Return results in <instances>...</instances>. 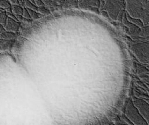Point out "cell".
Instances as JSON below:
<instances>
[{"label":"cell","mask_w":149,"mask_h":125,"mask_svg":"<svg viewBox=\"0 0 149 125\" xmlns=\"http://www.w3.org/2000/svg\"><path fill=\"white\" fill-rule=\"evenodd\" d=\"M7 18V12L4 10L0 9V24L4 26L6 24Z\"/></svg>","instance_id":"9c48e42d"},{"label":"cell","mask_w":149,"mask_h":125,"mask_svg":"<svg viewBox=\"0 0 149 125\" xmlns=\"http://www.w3.org/2000/svg\"><path fill=\"white\" fill-rule=\"evenodd\" d=\"M24 4H25V7L27 9L35 11L37 12L38 8L35 5H34L31 1H24Z\"/></svg>","instance_id":"4fadbf2b"},{"label":"cell","mask_w":149,"mask_h":125,"mask_svg":"<svg viewBox=\"0 0 149 125\" xmlns=\"http://www.w3.org/2000/svg\"><path fill=\"white\" fill-rule=\"evenodd\" d=\"M5 30L4 28V26L1 24H0V35H1L3 32H4Z\"/></svg>","instance_id":"ffe728a7"},{"label":"cell","mask_w":149,"mask_h":125,"mask_svg":"<svg viewBox=\"0 0 149 125\" xmlns=\"http://www.w3.org/2000/svg\"><path fill=\"white\" fill-rule=\"evenodd\" d=\"M18 36V33H14L12 32H8L4 31L0 35V39L6 40H14Z\"/></svg>","instance_id":"52a82bcc"},{"label":"cell","mask_w":149,"mask_h":125,"mask_svg":"<svg viewBox=\"0 0 149 125\" xmlns=\"http://www.w3.org/2000/svg\"><path fill=\"white\" fill-rule=\"evenodd\" d=\"M16 15V19H17V20L20 23L21 22H22L24 18L23 17L22 15Z\"/></svg>","instance_id":"ac0fdd59"},{"label":"cell","mask_w":149,"mask_h":125,"mask_svg":"<svg viewBox=\"0 0 149 125\" xmlns=\"http://www.w3.org/2000/svg\"><path fill=\"white\" fill-rule=\"evenodd\" d=\"M27 10H28V11L29 12L30 16H31V18L32 20H36L39 19V18H40V17H42L43 16L42 15H41L40 14H39V12H36L35 11H33V10H29V9H27Z\"/></svg>","instance_id":"8fae6325"},{"label":"cell","mask_w":149,"mask_h":125,"mask_svg":"<svg viewBox=\"0 0 149 125\" xmlns=\"http://www.w3.org/2000/svg\"><path fill=\"white\" fill-rule=\"evenodd\" d=\"M125 116L133 125H148V123L132 100H129L125 106Z\"/></svg>","instance_id":"7a4b0ae2"},{"label":"cell","mask_w":149,"mask_h":125,"mask_svg":"<svg viewBox=\"0 0 149 125\" xmlns=\"http://www.w3.org/2000/svg\"><path fill=\"white\" fill-rule=\"evenodd\" d=\"M20 27V23L15 21L9 17L7 18L6 25L4 26V30L7 32L17 33Z\"/></svg>","instance_id":"8992f818"},{"label":"cell","mask_w":149,"mask_h":125,"mask_svg":"<svg viewBox=\"0 0 149 125\" xmlns=\"http://www.w3.org/2000/svg\"><path fill=\"white\" fill-rule=\"evenodd\" d=\"M22 16L24 19H27V20L31 19V16H30L29 12L28 11V10L26 7H23V14H22Z\"/></svg>","instance_id":"9a60e30c"},{"label":"cell","mask_w":149,"mask_h":125,"mask_svg":"<svg viewBox=\"0 0 149 125\" xmlns=\"http://www.w3.org/2000/svg\"><path fill=\"white\" fill-rule=\"evenodd\" d=\"M142 30H143L144 32H146V33L149 34V26L146 27H144V29H143Z\"/></svg>","instance_id":"d6986e66"},{"label":"cell","mask_w":149,"mask_h":125,"mask_svg":"<svg viewBox=\"0 0 149 125\" xmlns=\"http://www.w3.org/2000/svg\"><path fill=\"white\" fill-rule=\"evenodd\" d=\"M43 3L46 7H56V3L52 1H43Z\"/></svg>","instance_id":"e0dca14e"},{"label":"cell","mask_w":149,"mask_h":125,"mask_svg":"<svg viewBox=\"0 0 149 125\" xmlns=\"http://www.w3.org/2000/svg\"><path fill=\"white\" fill-rule=\"evenodd\" d=\"M125 6L127 12L133 19L140 20L144 27L149 26L148 1H128Z\"/></svg>","instance_id":"6da1fadb"},{"label":"cell","mask_w":149,"mask_h":125,"mask_svg":"<svg viewBox=\"0 0 149 125\" xmlns=\"http://www.w3.org/2000/svg\"><path fill=\"white\" fill-rule=\"evenodd\" d=\"M35 6L38 8H42V7H46L43 3V1H42V0H36V1H35Z\"/></svg>","instance_id":"2e32d148"},{"label":"cell","mask_w":149,"mask_h":125,"mask_svg":"<svg viewBox=\"0 0 149 125\" xmlns=\"http://www.w3.org/2000/svg\"><path fill=\"white\" fill-rule=\"evenodd\" d=\"M13 40L0 39V50H8L11 48Z\"/></svg>","instance_id":"ba28073f"},{"label":"cell","mask_w":149,"mask_h":125,"mask_svg":"<svg viewBox=\"0 0 149 125\" xmlns=\"http://www.w3.org/2000/svg\"><path fill=\"white\" fill-rule=\"evenodd\" d=\"M132 100L146 119L148 125H149V103L144 99L136 97H134Z\"/></svg>","instance_id":"5b68a950"},{"label":"cell","mask_w":149,"mask_h":125,"mask_svg":"<svg viewBox=\"0 0 149 125\" xmlns=\"http://www.w3.org/2000/svg\"><path fill=\"white\" fill-rule=\"evenodd\" d=\"M124 5H125V2L107 1L105 7L110 17L113 20H116Z\"/></svg>","instance_id":"277c9868"},{"label":"cell","mask_w":149,"mask_h":125,"mask_svg":"<svg viewBox=\"0 0 149 125\" xmlns=\"http://www.w3.org/2000/svg\"><path fill=\"white\" fill-rule=\"evenodd\" d=\"M37 12H39V14H40L42 15H49L50 14V11L49 10L47 7H42V8H38Z\"/></svg>","instance_id":"5bb4252c"},{"label":"cell","mask_w":149,"mask_h":125,"mask_svg":"<svg viewBox=\"0 0 149 125\" xmlns=\"http://www.w3.org/2000/svg\"><path fill=\"white\" fill-rule=\"evenodd\" d=\"M12 7L9 1H0V9H2L4 11L11 8Z\"/></svg>","instance_id":"7c38bea8"},{"label":"cell","mask_w":149,"mask_h":125,"mask_svg":"<svg viewBox=\"0 0 149 125\" xmlns=\"http://www.w3.org/2000/svg\"><path fill=\"white\" fill-rule=\"evenodd\" d=\"M116 125H128V124H125V123H124L123 122V123H117L116 124Z\"/></svg>","instance_id":"44dd1931"},{"label":"cell","mask_w":149,"mask_h":125,"mask_svg":"<svg viewBox=\"0 0 149 125\" xmlns=\"http://www.w3.org/2000/svg\"><path fill=\"white\" fill-rule=\"evenodd\" d=\"M12 13L14 15H22L23 11V7L20 6H12Z\"/></svg>","instance_id":"30bf717a"},{"label":"cell","mask_w":149,"mask_h":125,"mask_svg":"<svg viewBox=\"0 0 149 125\" xmlns=\"http://www.w3.org/2000/svg\"><path fill=\"white\" fill-rule=\"evenodd\" d=\"M145 100H146L148 103H149V99H144Z\"/></svg>","instance_id":"7402d4cb"},{"label":"cell","mask_w":149,"mask_h":125,"mask_svg":"<svg viewBox=\"0 0 149 125\" xmlns=\"http://www.w3.org/2000/svg\"><path fill=\"white\" fill-rule=\"evenodd\" d=\"M131 51L141 63L149 65V42L133 44Z\"/></svg>","instance_id":"3957f363"}]
</instances>
